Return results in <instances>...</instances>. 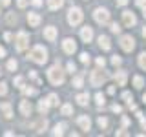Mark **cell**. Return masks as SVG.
<instances>
[{"instance_id": "1", "label": "cell", "mask_w": 146, "mask_h": 137, "mask_svg": "<svg viewBox=\"0 0 146 137\" xmlns=\"http://www.w3.org/2000/svg\"><path fill=\"white\" fill-rule=\"evenodd\" d=\"M48 79H49V82H51L53 86L64 84V71H62V68L58 66V64H55V66H51L48 70Z\"/></svg>"}, {"instance_id": "2", "label": "cell", "mask_w": 146, "mask_h": 137, "mask_svg": "<svg viewBox=\"0 0 146 137\" xmlns=\"http://www.w3.org/2000/svg\"><path fill=\"white\" fill-rule=\"evenodd\" d=\"M29 59L36 64H44L48 61V49L44 48V46H35L33 49L29 51Z\"/></svg>"}, {"instance_id": "3", "label": "cell", "mask_w": 146, "mask_h": 137, "mask_svg": "<svg viewBox=\"0 0 146 137\" xmlns=\"http://www.w3.org/2000/svg\"><path fill=\"white\" fill-rule=\"evenodd\" d=\"M82 18H84V13H82L80 7H71L70 13H68V22H70L71 26H77L82 22Z\"/></svg>"}, {"instance_id": "4", "label": "cell", "mask_w": 146, "mask_h": 137, "mask_svg": "<svg viewBox=\"0 0 146 137\" xmlns=\"http://www.w3.org/2000/svg\"><path fill=\"white\" fill-rule=\"evenodd\" d=\"M15 42H17V49H18V51H24L27 46H29V35H27L26 31H20V33L17 35Z\"/></svg>"}, {"instance_id": "5", "label": "cell", "mask_w": 146, "mask_h": 137, "mask_svg": "<svg viewBox=\"0 0 146 137\" xmlns=\"http://www.w3.org/2000/svg\"><path fill=\"white\" fill-rule=\"evenodd\" d=\"M93 17H95V20H97L99 24H108L110 22V11L104 9V7H97L95 13H93Z\"/></svg>"}, {"instance_id": "6", "label": "cell", "mask_w": 146, "mask_h": 137, "mask_svg": "<svg viewBox=\"0 0 146 137\" xmlns=\"http://www.w3.org/2000/svg\"><path fill=\"white\" fill-rule=\"evenodd\" d=\"M119 44H121V48L124 49V51L130 53V51H133V48H135V39L131 35H124V37H121V42Z\"/></svg>"}, {"instance_id": "7", "label": "cell", "mask_w": 146, "mask_h": 137, "mask_svg": "<svg viewBox=\"0 0 146 137\" xmlns=\"http://www.w3.org/2000/svg\"><path fill=\"white\" fill-rule=\"evenodd\" d=\"M104 80H106V73H104V71H100V70L91 71V75H90V82H91V86H100Z\"/></svg>"}, {"instance_id": "8", "label": "cell", "mask_w": 146, "mask_h": 137, "mask_svg": "<svg viewBox=\"0 0 146 137\" xmlns=\"http://www.w3.org/2000/svg\"><path fill=\"white\" fill-rule=\"evenodd\" d=\"M62 49L66 51L68 55H73L77 51V42L73 39H64V42H62Z\"/></svg>"}, {"instance_id": "9", "label": "cell", "mask_w": 146, "mask_h": 137, "mask_svg": "<svg viewBox=\"0 0 146 137\" xmlns=\"http://www.w3.org/2000/svg\"><path fill=\"white\" fill-rule=\"evenodd\" d=\"M122 22H124V26L131 27V26H135L137 18H135V15L131 11H122Z\"/></svg>"}, {"instance_id": "10", "label": "cell", "mask_w": 146, "mask_h": 137, "mask_svg": "<svg viewBox=\"0 0 146 137\" xmlns=\"http://www.w3.org/2000/svg\"><path fill=\"white\" fill-rule=\"evenodd\" d=\"M77 124H79L84 132H88L91 128V121H90L88 115H80V117H77Z\"/></svg>"}, {"instance_id": "11", "label": "cell", "mask_w": 146, "mask_h": 137, "mask_svg": "<svg viewBox=\"0 0 146 137\" xmlns=\"http://www.w3.org/2000/svg\"><path fill=\"white\" fill-rule=\"evenodd\" d=\"M80 39L84 40V42H91V39H93V29H91L90 26H84L80 29Z\"/></svg>"}, {"instance_id": "12", "label": "cell", "mask_w": 146, "mask_h": 137, "mask_svg": "<svg viewBox=\"0 0 146 137\" xmlns=\"http://www.w3.org/2000/svg\"><path fill=\"white\" fill-rule=\"evenodd\" d=\"M44 37L49 40V42H53L55 39H57V27H53V26H48L44 29Z\"/></svg>"}, {"instance_id": "13", "label": "cell", "mask_w": 146, "mask_h": 137, "mask_svg": "<svg viewBox=\"0 0 146 137\" xmlns=\"http://www.w3.org/2000/svg\"><path fill=\"white\" fill-rule=\"evenodd\" d=\"M20 112L24 113V115H31V112H33V106H31L29 100H22V102H20Z\"/></svg>"}, {"instance_id": "14", "label": "cell", "mask_w": 146, "mask_h": 137, "mask_svg": "<svg viewBox=\"0 0 146 137\" xmlns=\"http://www.w3.org/2000/svg\"><path fill=\"white\" fill-rule=\"evenodd\" d=\"M99 46H100L102 49H106V51H108V49L111 48V42H110V39H108L106 35H100V37H99Z\"/></svg>"}, {"instance_id": "15", "label": "cell", "mask_w": 146, "mask_h": 137, "mask_svg": "<svg viewBox=\"0 0 146 137\" xmlns=\"http://www.w3.org/2000/svg\"><path fill=\"white\" fill-rule=\"evenodd\" d=\"M0 110L4 112V117H6V119H11V117H13L11 104H9V102H2V104H0Z\"/></svg>"}, {"instance_id": "16", "label": "cell", "mask_w": 146, "mask_h": 137, "mask_svg": "<svg viewBox=\"0 0 146 137\" xmlns=\"http://www.w3.org/2000/svg\"><path fill=\"white\" fill-rule=\"evenodd\" d=\"M126 79H128L126 71H117V73H115V80H117L119 86H124V84H126Z\"/></svg>"}, {"instance_id": "17", "label": "cell", "mask_w": 146, "mask_h": 137, "mask_svg": "<svg viewBox=\"0 0 146 137\" xmlns=\"http://www.w3.org/2000/svg\"><path fill=\"white\" fill-rule=\"evenodd\" d=\"M27 22H29V26H38L40 24V17L36 15V13H29V15H27Z\"/></svg>"}, {"instance_id": "18", "label": "cell", "mask_w": 146, "mask_h": 137, "mask_svg": "<svg viewBox=\"0 0 146 137\" xmlns=\"http://www.w3.org/2000/svg\"><path fill=\"white\" fill-rule=\"evenodd\" d=\"M77 102H79L80 104V106H86V104H88L90 102V95L88 93H79V95H77Z\"/></svg>"}, {"instance_id": "19", "label": "cell", "mask_w": 146, "mask_h": 137, "mask_svg": "<svg viewBox=\"0 0 146 137\" xmlns=\"http://www.w3.org/2000/svg\"><path fill=\"white\" fill-rule=\"evenodd\" d=\"M62 6H64V0H48V7L53 9V11L55 9H60Z\"/></svg>"}, {"instance_id": "20", "label": "cell", "mask_w": 146, "mask_h": 137, "mask_svg": "<svg viewBox=\"0 0 146 137\" xmlns=\"http://www.w3.org/2000/svg\"><path fill=\"white\" fill-rule=\"evenodd\" d=\"M33 128H35V130H38V132H44L46 128H48V121H46V119H38L36 124H33Z\"/></svg>"}, {"instance_id": "21", "label": "cell", "mask_w": 146, "mask_h": 137, "mask_svg": "<svg viewBox=\"0 0 146 137\" xmlns=\"http://www.w3.org/2000/svg\"><path fill=\"white\" fill-rule=\"evenodd\" d=\"M48 110H49V100L48 99H42L38 102V112L40 113H48Z\"/></svg>"}, {"instance_id": "22", "label": "cell", "mask_w": 146, "mask_h": 137, "mask_svg": "<svg viewBox=\"0 0 146 137\" xmlns=\"http://www.w3.org/2000/svg\"><path fill=\"white\" fill-rule=\"evenodd\" d=\"M71 84H73V88H82V75H75Z\"/></svg>"}, {"instance_id": "23", "label": "cell", "mask_w": 146, "mask_h": 137, "mask_svg": "<svg viewBox=\"0 0 146 137\" xmlns=\"http://www.w3.org/2000/svg\"><path fill=\"white\" fill-rule=\"evenodd\" d=\"M133 86H135L137 90L143 88V86H144V79H143V77H139V75H135L133 77Z\"/></svg>"}, {"instance_id": "24", "label": "cell", "mask_w": 146, "mask_h": 137, "mask_svg": "<svg viewBox=\"0 0 146 137\" xmlns=\"http://www.w3.org/2000/svg\"><path fill=\"white\" fill-rule=\"evenodd\" d=\"M60 112H62V115H71V113H73V106H71V104H64V106L60 108Z\"/></svg>"}, {"instance_id": "25", "label": "cell", "mask_w": 146, "mask_h": 137, "mask_svg": "<svg viewBox=\"0 0 146 137\" xmlns=\"http://www.w3.org/2000/svg\"><path fill=\"white\" fill-rule=\"evenodd\" d=\"M139 66L143 68V70H146V51L139 55Z\"/></svg>"}, {"instance_id": "26", "label": "cell", "mask_w": 146, "mask_h": 137, "mask_svg": "<svg viewBox=\"0 0 146 137\" xmlns=\"http://www.w3.org/2000/svg\"><path fill=\"white\" fill-rule=\"evenodd\" d=\"M64 128H66V124H57V126H55V130H53V134L55 135H62Z\"/></svg>"}, {"instance_id": "27", "label": "cell", "mask_w": 146, "mask_h": 137, "mask_svg": "<svg viewBox=\"0 0 146 137\" xmlns=\"http://www.w3.org/2000/svg\"><path fill=\"white\" fill-rule=\"evenodd\" d=\"M48 100H49V104H53V106H57V104H58V97H57L55 93H51V95H49V97H48Z\"/></svg>"}, {"instance_id": "28", "label": "cell", "mask_w": 146, "mask_h": 137, "mask_svg": "<svg viewBox=\"0 0 146 137\" xmlns=\"http://www.w3.org/2000/svg\"><path fill=\"white\" fill-rule=\"evenodd\" d=\"M137 119L141 121V126H143V130H146V119L143 117V113H141V112H137Z\"/></svg>"}, {"instance_id": "29", "label": "cell", "mask_w": 146, "mask_h": 137, "mask_svg": "<svg viewBox=\"0 0 146 137\" xmlns=\"http://www.w3.org/2000/svg\"><path fill=\"white\" fill-rule=\"evenodd\" d=\"M110 29H111V33H121V26H119L117 22H113V24L110 26Z\"/></svg>"}, {"instance_id": "30", "label": "cell", "mask_w": 146, "mask_h": 137, "mask_svg": "<svg viewBox=\"0 0 146 137\" xmlns=\"http://www.w3.org/2000/svg\"><path fill=\"white\" fill-rule=\"evenodd\" d=\"M80 62L82 64H88L90 62V55L88 53H80Z\"/></svg>"}, {"instance_id": "31", "label": "cell", "mask_w": 146, "mask_h": 137, "mask_svg": "<svg viewBox=\"0 0 146 137\" xmlns=\"http://www.w3.org/2000/svg\"><path fill=\"white\" fill-rule=\"evenodd\" d=\"M7 70L9 71H15L17 70V61H9L7 62Z\"/></svg>"}, {"instance_id": "32", "label": "cell", "mask_w": 146, "mask_h": 137, "mask_svg": "<svg viewBox=\"0 0 146 137\" xmlns=\"http://www.w3.org/2000/svg\"><path fill=\"white\" fill-rule=\"evenodd\" d=\"M111 64H113V66H119V64H121V57H119V55H113V57H111Z\"/></svg>"}, {"instance_id": "33", "label": "cell", "mask_w": 146, "mask_h": 137, "mask_svg": "<svg viewBox=\"0 0 146 137\" xmlns=\"http://www.w3.org/2000/svg\"><path fill=\"white\" fill-rule=\"evenodd\" d=\"M99 126H100V128H106V126H108V119L99 117Z\"/></svg>"}, {"instance_id": "34", "label": "cell", "mask_w": 146, "mask_h": 137, "mask_svg": "<svg viewBox=\"0 0 146 137\" xmlns=\"http://www.w3.org/2000/svg\"><path fill=\"white\" fill-rule=\"evenodd\" d=\"M95 100H97V104H104V95L97 93V95H95Z\"/></svg>"}, {"instance_id": "35", "label": "cell", "mask_w": 146, "mask_h": 137, "mask_svg": "<svg viewBox=\"0 0 146 137\" xmlns=\"http://www.w3.org/2000/svg\"><path fill=\"white\" fill-rule=\"evenodd\" d=\"M36 90L35 88H24V95H35Z\"/></svg>"}, {"instance_id": "36", "label": "cell", "mask_w": 146, "mask_h": 137, "mask_svg": "<svg viewBox=\"0 0 146 137\" xmlns=\"http://www.w3.org/2000/svg\"><path fill=\"white\" fill-rule=\"evenodd\" d=\"M7 88H6V82H0V95H6Z\"/></svg>"}, {"instance_id": "37", "label": "cell", "mask_w": 146, "mask_h": 137, "mask_svg": "<svg viewBox=\"0 0 146 137\" xmlns=\"http://www.w3.org/2000/svg\"><path fill=\"white\" fill-rule=\"evenodd\" d=\"M97 66H99V68H104V66H106V61H104L102 57H99V59H97Z\"/></svg>"}, {"instance_id": "38", "label": "cell", "mask_w": 146, "mask_h": 137, "mask_svg": "<svg viewBox=\"0 0 146 137\" xmlns=\"http://www.w3.org/2000/svg\"><path fill=\"white\" fill-rule=\"evenodd\" d=\"M17 4H18V7H26L27 6V0H17Z\"/></svg>"}, {"instance_id": "39", "label": "cell", "mask_w": 146, "mask_h": 137, "mask_svg": "<svg viewBox=\"0 0 146 137\" xmlns=\"http://www.w3.org/2000/svg\"><path fill=\"white\" fill-rule=\"evenodd\" d=\"M7 22H9V24H13V22H17V17H15V15H7Z\"/></svg>"}, {"instance_id": "40", "label": "cell", "mask_w": 146, "mask_h": 137, "mask_svg": "<svg viewBox=\"0 0 146 137\" xmlns=\"http://www.w3.org/2000/svg\"><path fill=\"white\" fill-rule=\"evenodd\" d=\"M68 71H75V64H73V62H68Z\"/></svg>"}, {"instance_id": "41", "label": "cell", "mask_w": 146, "mask_h": 137, "mask_svg": "<svg viewBox=\"0 0 146 137\" xmlns=\"http://www.w3.org/2000/svg\"><path fill=\"white\" fill-rule=\"evenodd\" d=\"M22 82H24V80H22V77H17V79H15V84L18 86V88L22 86Z\"/></svg>"}, {"instance_id": "42", "label": "cell", "mask_w": 146, "mask_h": 137, "mask_svg": "<svg viewBox=\"0 0 146 137\" xmlns=\"http://www.w3.org/2000/svg\"><path fill=\"white\" fill-rule=\"evenodd\" d=\"M128 0H117V6H126Z\"/></svg>"}, {"instance_id": "43", "label": "cell", "mask_w": 146, "mask_h": 137, "mask_svg": "<svg viewBox=\"0 0 146 137\" xmlns=\"http://www.w3.org/2000/svg\"><path fill=\"white\" fill-rule=\"evenodd\" d=\"M2 57H6V49H4L2 46H0V59H2Z\"/></svg>"}, {"instance_id": "44", "label": "cell", "mask_w": 146, "mask_h": 137, "mask_svg": "<svg viewBox=\"0 0 146 137\" xmlns=\"http://www.w3.org/2000/svg\"><path fill=\"white\" fill-rule=\"evenodd\" d=\"M121 110H122V108L119 106V104H115V106H113V112H115V113H119V112H121Z\"/></svg>"}, {"instance_id": "45", "label": "cell", "mask_w": 146, "mask_h": 137, "mask_svg": "<svg viewBox=\"0 0 146 137\" xmlns=\"http://www.w3.org/2000/svg\"><path fill=\"white\" fill-rule=\"evenodd\" d=\"M9 2H11V0H0V4H2V6H9Z\"/></svg>"}, {"instance_id": "46", "label": "cell", "mask_w": 146, "mask_h": 137, "mask_svg": "<svg viewBox=\"0 0 146 137\" xmlns=\"http://www.w3.org/2000/svg\"><path fill=\"white\" fill-rule=\"evenodd\" d=\"M108 93L113 95V93H115V88H113V86H110V88H108Z\"/></svg>"}, {"instance_id": "47", "label": "cell", "mask_w": 146, "mask_h": 137, "mask_svg": "<svg viewBox=\"0 0 146 137\" xmlns=\"http://www.w3.org/2000/svg\"><path fill=\"white\" fill-rule=\"evenodd\" d=\"M42 4V0H33V6H40Z\"/></svg>"}, {"instance_id": "48", "label": "cell", "mask_w": 146, "mask_h": 137, "mask_svg": "<svg viewBox=\"0 0 146 137\" xmlns=\"http://www.w3.org/2000/svg\"><path fill=\"white\" fill-rule=\"evenodd\" d=\"M143 37H144V39H146V27H144V29H143Z\"/></svg>"}, {"instance_id": "49", "label": "cell", "mask_w": 146, "mask_h": 137, "mask_svg": "<svg viewBox=\"0 0 146 137\" xmlns=\"http://www.w3.org/2000/svg\"><path fill=\"white\" fill-rule=\"evenodd\" d=\"M143 100H144V104H146V93H144V95H143Z\"/></svg>"}, {"instance_id": "50", "label": "cell", "mask_w": 146, "mask_h": 137, "mask_svg": "<svg viewBox=\"0 0 146 137\" xmlns=\"http://www.w3.org/2000/svg\"><path fill=\"white\" fill-rule=\"evenodd\" d=\"M143 15H144V18H146V9H144V11H143Z\"/></svg>"}]
</instances>
